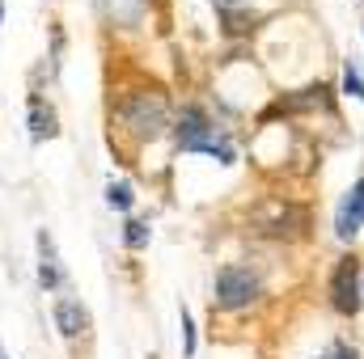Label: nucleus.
I'll return each mask as SVG.
<instances>
[{
    "mask_svg": "<svg viewBox=\"0 0 364 359\" xmlns=\"http://www.w3.org/2000/svg\"><path fill=\"white\" fill-rule=\"evenodd\" d=\"M30 123H34V140H43V136L51 140V136H55V114H51V110H43V101H38V97L30 101Z\"/></svg>",
    "mask_w": 364,
    "mask_h": 359,
    "instance_id": "obj_9",
    "label": "nucleus"
},
{
    "mask_svg": "<svg viewBox=\"0 0 364 359\" xmlns=\"http://www.w3.org/2000/svg\"><path fill=\"white\" fill-rule=\"evenodd\" d=\"M123 241H127L132 250H140V245L149 241V228H144L140 220H127V233H123Z\"/></svg>",
    "mask_w": 364,
    "mask_h": 359,
    "instance_id": "obj_12",
    "label": "nucleus"
},
{
    "mask_svg": "<svg viewBox=\"0 0 364 359\" xmlns=\"http://www.w3.org/2000/svg\"><path fill=\"white\" fill-rule=\"evenodd\" d=\"M364 228V178L352 182V190L339 199V211H335V233L339 241H352Z\"/></svg>",
    "mask_w": 364,
    "mask_h": 359,
    "instance_id": "obj_5",
    "label": "nucleus"
},
{
    "mask_svg": "<svg viewBox=\"0 0 364 359\" xmlns=\"http://www.w3.org/2000/svg\"><path fill=\"white\" fill-rule=\"evenodd\" d=\"M0 359H9V355H4V347H0Z\"/></svg>",
    "mask_w": 364,
    "mask_h": 359,
    "instance_id": "obj_16",
    "label": "nucleus"
},
{
    "mask_svg": "<svg viewBox=\"0 0 364 359\" xmlns=\"http://www.w3.org/2000/svg\"><path fill=\"white\" fill-rule=\"evenodd\" d=\"M318 359H352L348 351H326V355H318Z\"/></svg>",
    "mask_w": 364,
    "mask_h": 359,
    "instance_id": "obj_14",
    "label": "nucleus"
},
{
    "mask_svg": "<svg viewBox=\"0 0 364 359\" xmlns=\"http://www.w3.org/2000/svg\"><path fill=\"white\" fill-rule=\"evenodd\" d=\"M178 148L182 153H208V157H216V161H233V148H229V140L208 123V114L199 110V106H186L178 118Z\"/></svg>",
    "mask_w": 364,
    "mask_h": 359,
    "instance_id": "obj_1",
    "label": "nucleus"
},
{
    "mask_svg": "<svg viewBox=\"0 0 364 359\" xmlns=\"http://www.w3.org/2000/svg\"><path fill=\"white\" fill-rule=\"evenodd\" d=\"M102 9H106V17H114L123 26H136L144 13V0H102Z\"/></svg>",
    "mask_w": 364,
    "mask_h": 359,
    "instance_id": "obj_8",
    "label": "nucleus"
},
{
    "mask_svg": "<svg viewBox=\"0 0 364 359\" xmlns=\"http://www.w3.org/2000/svg\"><path fill=\"white\" fill-rule=\"evenodd\" d=\"M123 123H127V131L132 136H140V140H157L161 131H166V123H170V106H166V97L153 89L144 93H132L127 101H123Z\"/></svg>",
    "mask_w": 364,
    "mask_h": 359,
    "instance_id": "obj_2",
    "label": "nucleus"
},
{
    "mask_svg": "<svg viewBox=\"0 0 364 359\" xmlns=\"http://www.w3.org/2000/svg\"><path fill=\"white\" fill-rule=\"evenodd\" d=\"M178 313H182V351H186V355H195V326H191V309L182 304Z\"/></svg>",
    "mask_w": 364,
    "mask_h": 359,
    "instance_id": "obj_13",
    "label": "nucleus"
},
{
    "mask_svg": "<svg viewBox=\"0 0 364 359\" xmlns=\"http://www.w3.org/2000/svg\"><path fill=\"white\" fill-rule=\"evenodd\" d=\"M38 279H43V287H60V283H64L60 254H55V241H51V233H47V228L38 233Z\"/></svg>",
    "mask_w": 364,
    "mask_h": 359,
    "instance_id": "obj_7",
    "label": "nucleus"
},
{
    "mask_svg": "<svg viewBox=\"0 0 364 359\" xmlns=\"http://www.w3.org/2000/svg\"><path fill=\"white\" fill-rule=\"evenodd\" d=\"M360 258L356 254H348V258H339V267H335V279H331V300H335V309L343 313V317H356L360 313Z\"/></svg>",
    "mask_w": 364,
    "mask_h": 359,
    "instance_id": "obj_3",
    "label": "nucleus"
},
{
    "mask_svg": "<svg viewBox=\"0 0 364 359\" xmlns=\"http://www.w3.org/2000/svg\"><path fill=\"white\" fill-rule=\"evenodd\" d=\"M51 313H55V330H60L64 338H81V334L90 330V313H85V304L73 300V296H60Z\"/></svg>",
    "mask_w": 364,
    "mask_h": 359,
    "instance_id": "obj_6",
    "label": "nucleus"
},
{
    "mask_svg": "<svg viewBox=\"0 0 364 359\" xmlns=\"http://www.w3.org/2000/svg\"><path fill=\"white\" fill-rule=\"evenodd\" d=\"M343 89L352 93L356 101H364V77H360V68H356V60H348V68H343Z\"/></svg>",
    "mask_w": 364,
    "mask_h": 359,
    "instance_id": "obj_11",
    "label": "nucleus"
},
{
    "mask_svg": "<svg viewBox=\"0 0 364 359\" xmlns=\"http://www.w3.org/2000/svg\"><path fill=\"white\" fill-rule=\"evenodd\" d=\"M106 203H110L114 211H127V207L136 203V194H132L127 182H110V186H106Z\"/></svg>",
    "mask_w": 364,
    "mask_h": 359,
    "instance_id": "obj_10",
    "label": "nucleus"
},
{
    "mask_svg": "<svg viewBox=\"0 0 364 359\" xmlns=\"http://www.w3.org/2000/svg\"><path fill=\"white\" fill-rule=\"evenodd\" d=\"M0 21H4V0H0Z\"/></svg>",
    "mask_w": 364,
    "mask_h": 359,
    "instance_id": "obj_15",
    "label": "nucleus"
},
{
    "mask_svg": "<svg viewBox=\"0 0 364 359\" xmlns=\"http://www.w3.org/2000/svg\"><path fill=\"white\" fill-rule=\"evenodd\" d=\"M259 296V279L246 267H220L216 270V304L220 309H246Z\"/></svg>",
    "mask_w": 364,
    "mask_h": 359,
    "instance_id": "obj_4",
    "label": "nucleus"
}]
</instances>
